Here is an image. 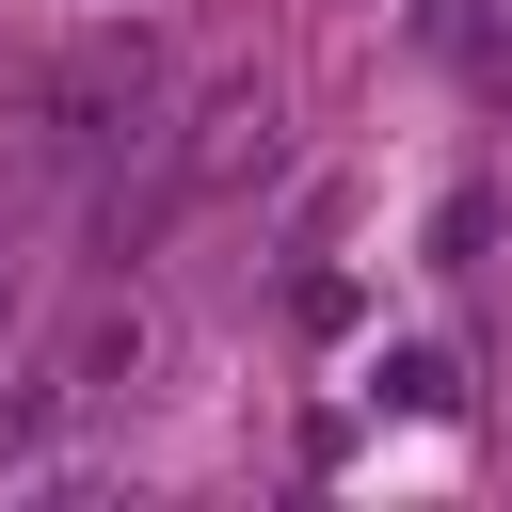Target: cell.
<instances>
[{
	"mask_svg": "<svg viewBox=\"0 0 512 512\" xmlns=\"http://www.w3.org/2000/svg\"><path fill=\"white\" fill-rule=\"evenodd\" d=\"M144 80H160V64H144V32H96V48L48 80V144H112V128L144 112Z\"/></svg>",
	"mask_w": 512,
	"mask_h": 512,
	"instance_id": "6da1fadb",
	"label": "cell"
},
{
	"mask_svg": "<svg viewBox=\"0 0 512 512\" xmlns=\"http://www.w3.org/2000/svg\"><path fill=\"white\" fill-rule=\"evenodd\" d=\"M368 384H384V400H400V416H448V352H384V368H368Z\"/></svg>",
	"mask_w": 512,
	"mask_h": 512,
	"instance_id": "7a4b0ae2",
	"label": "cell"
},
{
	"mask_svg": "<svg viewBox=\"0 0 512 512\" xmlns=\"http://www.w3.org/2000/svg\"><path fill=\"white\" fill-rule=\"evenodd\" d=\"M16 304H32V256H16V224H0V336H16Z\"/></svg>",
	"mask_w": 512,
	"mask_h": 512,
	"instance_id": "3957f363",
	"label": "cell"
}]
</instances>
